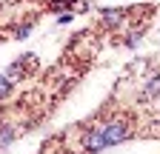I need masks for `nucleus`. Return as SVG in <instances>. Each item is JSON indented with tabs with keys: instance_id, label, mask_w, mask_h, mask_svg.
I'll return each mask as SVG.
<instances>
[{
	"instance_id": "7",
	"label": "nucleus",
	"mask_w": 160,
	"mask_h": 154,
	"mask_svg": "<svg viewBox=\"0 0 160 154\" xmlns=\"http://www.w3.org/2000/svg\"><path fill=\"white\" fill-rule=\"evenodd\" d=\"M69 6H74V0H52V3H49L52 12H57V9H69Z\"/></svg>"
},
{
	"instance_id": "5",
	"label": "nucleus",
	"mask_w": 160,
	"mask_h": 154,
	"mask_svg": "<svg viewBox=\"0 0 160 154\" xmlns=\"http://www.w3.org/2000/svg\"><path fill=\"white\" fill-rule=\"evenodd\" d=\"M12 86H14V80H9L6 74H0V100H3V97H9V94H12Z\"/></svg>"
},
{
	"instance_id": "1",
	"label": "nucleus",
	"mask_w": 160,
	"mask_h": 154,
	"mask_svg": "<svg viewBox=\"0 0 160 154\" xmlns=\"http://www.w3.org/2000/svg\"><path fill=\"white\" fill-rule=\"evenodd\" d=\"M100 131H103V137H106V146H117V143H123V140L129 137V126H126V123H120V120L103 126Z\"/></svg>"
},
{
	"instance_id": "6",
	"label": "nucleus",
	"mask_w": 160,
	"mask_h": 154,
	"mask_svg": "<svg viewBox=\"0 0 160 154\" xmlns=\"http://www.w3.org/2000/svg\"><path fill=\"white\" fill-rule=\"evenodd\" d=\"M9 143H14V128L3 126L0 128V146H9Z\"/></svg>"
},
{
	"instance_id": "2",
	"label": "nucleus",
	"mask_w": 160,
	"mask_h": 154,
	"mask_svg": "<svg viewBox=\"0 0 160 154\" xmlns=\"http://www.w3.org/2000/svg\"><path fill=\"white\" fill-rule=\"evenodd\" d=\"M103 148H109V146H106V137H103V131H89L86 137H83V151L97 154V151H103Z\"/></svg>"
},
{
	"instance_id": "9",
	"label": "nucleus",
	"mask_w": 160,
	"mask_h": 154,
	"mask_svg": "<svg viewBox=\"0 0 160 154\" xmlns=\"http://www.w3.org/2000/svg\"><path fill=\"white\" fill-rule=\"evenodd\" d=\"M57 23H60V26H66V23H72V14H60V17H57Z\"/></svg>"
},
{
	"instance_id": "3",
	"label": "nucleus",
	"mask_w": 160,
	"mask_h": 154,
	"mask_svg": "<svg viewBox=\"0 0 160 154\" xmlns=\"http://www.w3.org/2000/svg\"><path fill=\"white\" fill-rule=\"evenodd\" d=\"M100 17H103V23L109 26V29H117L120 23H123V9H100Z\"/></svg>"
},
{
	"instance_id": "4",
	"label": "nucleus",
	"mask_w": 160,
	"mask_h": 154,
	"mask_svg": "<svg viewBox=\"0 0 160 154\" xmlns=\"http://www.w3.org/2000/svg\"><path fill=\"white\" fill-rule=\"evenodd\" d=\"M146 94H149V97H157V94H160V74H152V77H149Z\"/></svg>"
},
{
	"instance_id": "8",
	"label": "nucleus",
	"mask_w": 160,
	"mask_h": 154,
	"mask_svg": "<svg viewBox=\"0 0 160 154\" xmlns=\"http://www.w3.org/2000/svg\"><path fill=\"white\" fill-rule=\"evenodd\" d=\"M29 34H32V23L17 26V31H14V37H17V40H23V37H29Z\"/></svg>"
}]
</instances>
